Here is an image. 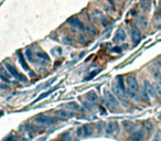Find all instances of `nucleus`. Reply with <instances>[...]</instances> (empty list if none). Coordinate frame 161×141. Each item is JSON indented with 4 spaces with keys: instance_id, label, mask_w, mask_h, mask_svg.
Masks as SVG:
<instances>
[{
    "instance_id": "bb28decb",
    "label": "nucleus",
    "mask_w": 161,
    "mask_h": 141,
    "mask_svg": "<svg viewBox=\"0 0 161 141\" xmlns=\"http://www.w3.org/2000/svg\"><path fill=\"white\" fill-rule=\"evenodd\" d=\"M83 106H84L86 109H88V110H92V109L95 108V106L93 104H90V103H87V102H83Z\"/></svg>"
},
{
    "instance_id": "c756f323",
    "label": "nucleus",
    "mask_w": 161,
    "mask_h": 141,
    "mask_svg": "<svg viewBox=\"0 0 161 141\" xmlns=\"http://www.w3.org/2000/svg\"><path fill=\"white\" fill-rule=\"evenodd\" d=\"M78 40H80V42L82 43V44H84V43H87V42H88V39H87V35H80Z\"/></svg>"
},
{
    "instance_id": "39448f33",
    "label": "nucleus",
    "mask_w": 161,
    "mask_h": 141,
    "mask_svg": "<svg viewBox=\"0 0 161 141\" xmlns=\"http://www.w3.org/2000/svg\"><path fill=\"white\" fill-rule=\"evenodd\" d=\"M105 132L107 135H114L119 132V125L116 121H109L105 126Z\"/></svg>"
},
{
    "instance_id": "f257e3e1",
    "label": "nucleus",
    "mask_w": 161,
    "mask_h": 141,
    "mask_svg": "<svg viewBox=\"0 0 161 141\" xmlns=\"http://www.w3.org/2000/svg\"><path fill=\"white\" fill-rule=\"evenodd\" d=\"M127 90H126V94L130 97L131 99L138 102L139 100V95H138V92H139V85H138V82L136 80V77L133 76H129L127 77Z\"/></svg>"
},
{
    "instance_id": "9b49d317",
    "label": "nucleus",
    "mask_w": 161,
    "mask_h": 141,
    "mask_svg": "<svg viewBox=\"0 0 161 141\" xmlns=\"http://www.w3.org/2000/svg\"><path fill=\"white\" fill-rule=\"evenodd\" d=\"M18 57H19V63L21 64V66L23 67V70L29 72V73L31 74V76H34V74L31 72V70H30V67H29V65H28V63L25 62V59L23 57V54H22L21 52H18Z\"/></svg>"
},
{
    "instance_id": "72a5a7b5",
    "label": "nucleus",
    "mask_w": 161,
    "mask_h": 141,
    "mask_svg": "<svg viewBox=\"0 0 161 141\" xmlns=\"http://www.w3.org/2000/svg\"><path fill=\"white\" fill-rule=\"evenodd\" d=\"M6 141H17V140H14V139H12V138H9V139H7Z\"/></svg>"
},
{
    "instance_id": "20e7f679",
    "label": "nucleus",
    "mask_w": 161,
    "mask_h": 141,
    "mask_svg": "<svg viewBox=\"0 0 161 141\" xmlns=\"http://www.w3.org/2000/svg\"><path fill=\"white\" fill-rule=\"evenodd\" d=\"M35 121L38 123H41V125H47V126H50V125H53L55 123L56 119L53 117H50L47 115H43V114H40L35 117Z\"/></svg>"
},
{
    "instance_id": "b1692460",
    "label": "nucleus",
    "mask_w": 161,
    "mask_h": 141,
    "mask_svg": "<svg viewBox=\"0 0 161 141\" xmlns=\"http://www.w3.org/2000/svg\"><path fill=\"white\" fill-rule=\"evenodd\" d=\"M60 139H61V141H71L72 140L71 133L70 132H64L63 135H61Z\"/></svg>"
},
{
    "instance_id": "f03ea898",
    "label": "nucleus",
    "mask_w": 161,
    "mask_h": 141,
    "mask_svg": "<svg viewBox=\"0 0 161 141\" xmlns=\"http://www.w3.org/2000/svg\"><path fill=\"white\" fill-rule=\"evenodd\" d=\"M113 90H114L115 94L118 96L119 98L125 99L126 98V88L124 85L123 76H117L116 77V83L113 84Z\"/></svg>"
},
{
    "instance_id": "7c9ffc66",
    "label": "nucleus",
    "mask_w": 161,
    "mask_h": 141,
    "mask_svg": "<svg viewBox=\"0 0 161 141\" xmlns=\"http://www.w3.org/2000/svg\"><path fill=\"white\" fill-rule=\"evenodd\" d=\"M64 42H65V43H73V39L68 38V37H67L66 39H64Z\"/></svg>"
},
{
    "instance_id": "412c9836",
    "label": "nucleus",
    "mask_w": 161,
    "mask_h": 141,
    "mask_svg": "<svg viewBox=\"0 0 161 141\" xmlns=\"http://www.w3.org/2000/svg\"><path fill=\"white\" fill-rule=\"evenodd\" d=\"M153 88H155V92H156V96L159 97V99H161V85L158 84L157 82L153 83Z\"/></svg>"
},
{
    "instance_id": "473e14b6",
    "label": "nucleus",
    "mask_w": 161,
    "mask_h": 141,
    "mask_svg": "<svg viewBox=\"0 0 161 141\" xmlns=\"http://www.w3.org/2000/svg\"><path fill=\"white\" fill-rule=\"evenodd\" d=\"M121 51V50H120V49H119V47H115V49H113V50H112V52H120Z\"/></svg>"
},
{
    "instance_id": "7ed1b4c3",
    "label": "nucleus",
    "mask_w": 161,
    "mask_h": 141,
    "mask_svg": "<svg viewBox=\"0 0 161 141\" xmlns=\"http://www.w3.org/2000/svg\"><path fill=\"white\" fill-rule=\"evenodd\" d=\"M5 66H6V70H8L10 74L13 76V77H16L18 80H20L21 83H27V82H28V78H27L23 74L19 73V70H17V68H16L12 64H10V63H8V62H6Z\"/></svg>"
},
{
    "instance_id": "dca6fc26",
    "label": "nucleus",
    "mask_w": 161,
    "mask_h": 141,
    "mask_svg": "<svg viewBox=\"0 0 161 141\" xmlns=\"http://www.w3.org/2000/svg\"><path fill=\"white\" fill-rule=\"evenodd\" d=\"M35 57H37V60L40 61L41 63H47V62L50 61V57L47 55L45 52H37L35 53Z\"/></svg>"
},
{
    "instance_id": "a211bd4d",
    "label": "nucleus",
    "mask_w": 161,
    "mask_h": 141,
    "mask_svg": "<svg viewBox=\"0 0 161 141\" xmlns=\"http://www.w3.org/2000/svg\"><path fill=\"white\" fill-rule=\"evenodd\" d=\"M86 98L88 99L90 102H98V96L95 92H88L86 94Z\"/></svg>"
},
{
    "instance_id": "4be33fe9",
    "label": "nucleus",
    "mask_w": 161,
    "mask_h": 141,
    "mask_svg": "<svg viewBox=\"0 0 161 141\" xmlns=\"http://www.w3.org/2000/svg\"><path fill=\"white\" fill-rule=\"evenodd\" d=\"M56 115L57 116H60V117H64V118H68L72 116V113H70V111H67V110H59V111H56Z\"/></svg>"
},
{
    "instance_id": "c85d7f7f",
    "label": "nucleus",
    "mask_w": 161,
    "mask_h": 141,
    "mask_svg": "<svg viewBox=\"0 0 161 141\" xmlns=\"http://www.w3.org/2000/svg\"><path fill=\"white\" fill-rule=\"evenodd\" d=\"M138 23L140 24V25H142V27H146V25H147V22H146V20H145L143 17H139V18H138Z\"/></svg>"
},
{
    "instance_id": "f704fd0d",
    "label": "nucleus",
    "mask_w": 161,
    "mask_h": 141,
    "mask_svg": "<svg viewBox=\"0 0 161 141\" xmlns=\"http://www.w3.org/2000/svg\"><path fill=\"white\" fill-rule=\"evenodd\" d=\"M159 120H160V121H161V115H160V116H159Z\"/></svg>"
},
{
    "instance_id": "0eeeda50",
    "label": "nucleus",
    "mask_w": 161,
    "mask_h": 141,
    "mask_svg": "<svg viewBox=\"0 0 161 141\" xmlns=\"http://www.w3.org/2000/svg\"><path fill=\"white\" fill-rule=\"evenodd\" d=\"M104 97H105V99H106L108 103L112 104V105H114V106H118V104H119L118 99H117V97H116L112 92L105 90H104Z\"/></svg>"
},
{
    "instance_id": "2f4dec72",
    "label": "nucleus",
    "mask_w": 161,
    "mask_h": 141,
    "mask_svg": "<svg viewBox=\"0 0 161 141\" xmlns=\"http://www.w3.org/2000/svg\"><path fill=\"white\" fill-rule=\"evenodd\" d=\"M152 141H161V137H160V135H157L155 138H153V140Z\"/></svg>"
},
{
    "instance_id": "ddd939ff",
    "label": "nucleus",
    "mask_w": 161,
    "mask_h": 141,
    "mask_svg": "<svg viewBox=\"0 0 161 141\" xmlns=\"http://www.w3.org/2000/svg\"><path fill=\"white\" fill-rule=\"evenodd\" d=\"M143 86H145V88L147 90L149 97H155L156 96V92H155V88H153V85L150 84L148 80H143Z\"/></svg>"
},
{
    "instance_id": "aec40b11",
    "label": "nucleus",
    "mask_w": 161,
    "mask_h": 141,
    "mask_svg": "<svg viewBox=\"0 0 161 141\" xmlns=\"http://www.w3.org/2000/svg\"><path fill=\"white\" fill-rule=\"evenodd\" d=\"M140 95H141V99L143 100V102L149 103V95H148L147 90H146V88H145V87L140 90Z\"/></svg>"
},
{
    "instance_id": "6e6552de",
    "label": "nucleus",
    "mask_w": 161,
    "mask_h": 141,
    "mask_svg": "<svg viewBox=\"0 0 161 141\" xmlns=\"http://www.w3.org/2000/svg\"><path fill=\"white\" fill-rule=\"evenodd\" d=\"M130 31H131V39H133V42L135 43V44H137V43L141 40V33H140L139 29H138L136 25H131Z\"/></svg>"
},
{
    "instance_id": "4468645a",
    "label": "nucleus",
    "mask_w": 161,
    "mask_h": 141,
    "mask_svg": "<svg viewBox=\"0 0 161 141\" xmlns=\"http://www.w3.org/2000/svg\"><path fill=\"white\" fill-rule=\"evenodd\" d=\"M142 138H143V131L142 130H138V131L133 132V135L128 138L127 141H141Z\"/></svg>"
},
{
    "instance_id": "393cba45",
    "label": "nucleus",
    "mask_w": 161,
    "mask_h": 141,
    "mask_svg": "<svg viewBox=\"0 0 161 141\" xmlns=\"http://www.w3.org/2000/svg\"><path fill=\"white\" fill-rule=\"evenodd\" d=\"M25 56H27V59H28L30 62H33L34 63V57H33V53H32V51L30 50V49H28L27 51H25Z\"/></svg>"
},
{
    "instance_id": "f8f14e48",
    "label": "nucleus",
    "mask_w": 161,
    "mask_h": 141,
    "mask_svg": "<svg viewBox=\"0 0 161 141\" xmlns=\"http://www.w3.org/2000/svg\"><path fill=\"white\" fill-rule=\"evenodd\" d=\"M126 40V32L123 29H119L114 37V42H123Z\"/></svg>"
},
{
    "instance_id": "a878e982",
    "label": "nucleus",
    "mask_w": 161,
    "mask_h": 141,
    "mask_svg": "<svg viewBox=\"0 0 161 141\" xmlns=\"http://www.w3.org/2000/svg\"><path fill=\"white\" fill-rule=\"evenodd\" d=\"M84 30H85L88 34H96V32H97V31H96V29H95L94 27H90V25H85Z\"/></svg>"
},
{
    "instance_id": "9d476101",
    "label": "nucleus",
    "mask_w": 161,
    "mask_h": 141,
    "mask_svg": "<svg viewBox=\"0 0 161 141\" xmlns=\"http://www.w3.org/2000/svg\"><path fill=\"white\" fill-rule=\"evenodd\" d=\"M10 73L8 70L4 68L2 66H0V80L5 83H11V76L9 75Z\"/></svg>"
},
{
    "instance_id": "6ab92c4d",
    "label": "nucleus",
    "mask_w": 161,
    "mask_h": 141,
    "mask_svg": "<svg viewBox=\"0 0 161 141\" xmlns=\"http://www.w3.org/2000/svg\"><path fill=\"white\" fill-rule=\"evenodd\" d=\"M152 75L155 77V80L158 84L161 85V72L159 70H157V68H153L152 70Z\"/></svg>"
},
{
    "instance_id": "cd10ccee",
    "label": "nucleus",
    "mask_w": 161,
    "mask_h": 141,
    "mask_svg": "<svg viewBox=\"0 0 161 141\" xmlns=\"http://www.w3.org/2000/svg\"><path fill=\"white\" fill-rule=\"evenodd\" d=\"M52 90H49V92H47V93H44V94H41V95H40V97H39V98L37 99V100H35V103H37V102H39V100H41V99L45 98L47 96H49V95H50L51 93H52Z\"/></svg>"
},
{
    "instance_id": "f3484780",
    "label": "nucleus",
    "mask_w": 161,
    "mask_h": 141,
    "mask_svg": "<svg viewBox=\"0 0 161 141\" xmlns=\"http://www.w3.org/2000/svg\"><path fill=\"white\" fill-rule=\"evenodd\" d=\"M140 6L143 10L146 11H149L150 8H151V0H141L140 1Z\"/></svg>"
},
{
    "instance_id": "1a4fd4ad",
    "label": "nucleus",
    "mask_w": 161,
    "mask_h": 141,
    "mask_svg": "<svg viewBox=\"0 0 161 141\" xmlns=\"http://www.w3.org/2000/svg\"><path fill=\"white\" fill-rule=\"evenodd\" d=\"M67 22L71 24L72 27L78 29V30H84V28H85L84 23H83L78 18H76V17H72V18H70V19L67 20Z\"/></svg>"
},
{
    "instance_id": "2eb2a0df",
    "label": "nucleus",
    "mask_w": 161,
    "mask_h": 141,
    "mask_svg": "<svg viewBox=\"0 0 161 141\" xmlns=\"http://www.w3.org/2000/svg\"><path fill=\"white\" fill-rule=\"evenodd\" d=\"M93 16H94L95 20H96L97 22H102L103 24L106 23V19H105L104 14H103L102 11H100V10H94V11H93Z\"/></svg>"
},
{
    "instance_id": "5701e85b",
    "label": "nucleus",
    "mask_w": 161,
    "mask_h": 141,
    "mask_svg": "<svg viewBox=\"0 0 161 141\" xmlns=\"http://www.w3.org/2000/svg\"><path fill=\"white\" fill-rule=\"evenodd\" d=\"M67 107L70 109H74V110H77V111H80L82 108H80V106L78 105L77 103H74V102H72V103H68L67 104Z\"/></svg>"
},
{
    "instance_id": "423d86ee",
    "label": "nucleus",
    "mask_w": 161,
    "mask_h": 141,
    "mask_svg": "<svg viewBox=\"0 0 161 141\" xmlns=\"http://www.w3.org/2000/svg\"><path fill=\"white\" fill-rule=\"evenodd\" d=\"M76 133L78 137H88L92 135V127L90 125H84L77 129Z\"/></svg>"
}]
</instances>
